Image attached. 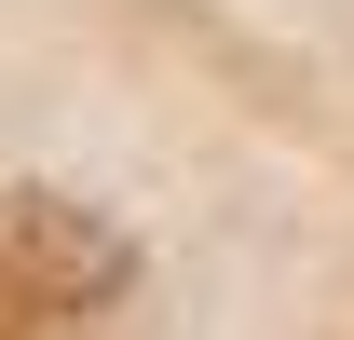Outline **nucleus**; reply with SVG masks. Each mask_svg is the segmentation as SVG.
I'll use <instances>...</instances> for the list:
<instances>
[{"label":"nucleus","instance_id":"1","mask_svg":"<svg viewBox=\"0 0 354 340\" xmlns=\"http://www.w3.org/2000/svg\"><path fill=\"white\" fill-rule=\"evenodd\" d=\"M136 313V258L109 218L14 191L0 205V340H123Z\"/></svg>","mask_w":354,"mask_h":340}]
</instances>
